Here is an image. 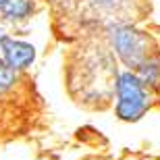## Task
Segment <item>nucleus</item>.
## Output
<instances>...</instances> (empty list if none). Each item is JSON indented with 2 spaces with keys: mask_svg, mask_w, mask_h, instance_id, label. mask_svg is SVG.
I'll return each instance as SVG.
<instances>
[{
  "mask_svg": "<svg viewBox=\"0 0 160 160\" xmlns=\"http://www.w3.org/2000/svg\"><path fill=\"white\" fill-rule=\"evenodd\" d=\"M148 106V85L133 71L121 73L117 77V117L121 121H137L143 117Z\"/></svg>",
  "mask_w": 160,
  "mask_h": 160,
  "instance_id": "nucleus-1",
  "label": "nucleus"
},
{
  "mask_svg": "<svg viewBox=\"0 0 160 160\" xmlns=\"http://www.w3.org/2000/svg\"><path fill=\"white\" fill-rule=\"evenodd\" d=\"M112 44L114 50L123 60L125 67H129L131 71H139L152 56H156L154 44L146 33L135 31L131 27H114L112 29Z\"/></svg>",
  "mask_w": 160,
  "mask_h": 160,
  "instance_id": "nucleus-2",
  "label": "nucleus"
},
{
  "mask_svg": "<svg viewBox=\"0 0 160 160\" xmlns=\"http://www.w3.org/2000/svg\"><path fill=\"white\" fill-rule=\"evenodd\" d=\"M2 60L6 65L11 67L12 71H25L27 67H31V62L36 60V48L27 44V42H21V40H11L6 38L2 42Z\"/></svg>",
  "mask_w": 160,
  "mask_h": 160,
  "instance_id": "nucleus-3",
  "label": "nucleus"
},
{
  "mask_svg": "<svg viewBox=\"0 0 160 160\" xmlns=\"http://www.w3.org/2000/svg\"><path fill=\"white\" fill-rule=\"evenodd\" d=\"M33 12L31 0H0V15L8 21H23Z\"/></svg>",
  "mask_w": 160,
  "mask_h": 160,
  "instance_id": "nucleus-4",
  "label": "nucleus"
},
{
  "mask_svg": "<svg viewBox=\"0 0 160 160\" xmlns=\"http://www.w3.org/2000/svg\"><path fill=\"white\" fill-rule=\"evenodd\" d=\"M17 81H19V73L12 71L11 67L0 58V96L8 94V92L17 85Z\"/></svg>",
  "mask_w": 160,
  "mask_h": 160,
  "instance_id": "nucleus-5",
  "label": "nucleus"
},
{
  "mask_svg": "<svg viewBox=\"0 0 160 160\" xmlns=\"http://www.w3.org/2000/svg\"><path fill=\"white\" fill-rule=\"evenodd\" d=\"M6 38H4V33H2V29H0V46H2V42H4Z\"/></svg>",
  "mask_w": 160,
  "mask_h": 160,
  "instance_id": "nucleus-6",
  "label": "nucleus"
},
{
  "mask_svg": "<svg viewBox=\"0 0 160 160\" xmlns=\"http://www.w3.org/2000/svg\"><path fill=\"white\" fill-rule=\"evenodd\" d=\"M0 102H2V96H0Z\"/></svg>",
  "mask_w": 160,
  "mask_h": 160,
  "instance_id": "nucleus-7",
  "label": "nucleus"
}]
</instances>
